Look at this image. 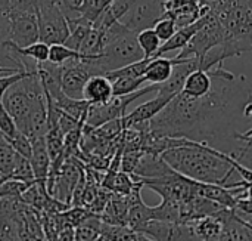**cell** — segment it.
<instances>
[{"mask_svg":"<svg viewBox=\"0 0 252 241\" xmlns=\"http://www.w3.org/2000/svg\"><path fill=\"white\" fill-rule=\"evenodd\" d=\"M4 139H6V138H4ZM6 141L10 144V147L15 150V153H16L18 156H21V157L30 160V156H31V141H30L28 136H25L24 133L18 132L15 136L9 138V139H6Z\"/></svg>","mask_w":252,"mask_h":241,"instance_id":"f1b7e54d","label":"cell"},{"mask_svg":"<svg viewBox=\"0 0 252 241\" xmlns=\"http://www.w3.org/2000/svg\"><path fill=\"white\" fill-rule=\"evenodd\" d=\"M44 142H46V148L50 157V161L58 159L62 154V148H63V133L61 132V129L58 126L47 129L46 135H44Z\"/></svg>","mask_w":252,"mask_h":241,"instance_id":"7402d4cb","label":"cell"},{"mask_svg":"<svg viewBox=\"0 0 252 241\" xmlns=\"http://www.w3.org/2000/svg\"><path fill=\"white\" fill-rule=\"evenodd\" d=\"M31 156H30V164L34 173L35 182L46 185V179L50 169V157L46 148L44 136L31 138Z\"/></svg>","mask_w":252,"mask_h":241,"instance_id":"7c38bea8","label":"cell"},{"mask_svg":"<svg viewBox=\"0 0 252 241\" xmlns=\"http://www.w3.org/2000/svg\"><path fill=\"white\" fill-rule=\"evenodd\" d=\"M37 21L40 41L46 44H62L69 36L66 18L56 0H37Z\"/></svg>","mask_w":252,"mask_h":241,"instance_id":"277c9868","label":"cell"},{"mask_svg":"<svg viewBox=\"0 0 252 241\" xmlns=\"http://www.w3.org/2000/svg\"><path fill=\"white\" fill-rule=\"evenodd\" d=\"M9 31H10V22L6 12H0V58L1 50L6 41H9Z\"/></svg>","mask_w":252,"mask_h":241,"instance_id":"4dcf8cb0","label":"cell"},{"mask_svg":"<svg viewBox=\"0 0 252 241\" xmlns=\"http://www.w3.org/2000/svg\"><path fill=\"white\" fill-rule=\"evenodd\" d=\"M31 184L19 182L15 179H6L0 184V199H19L21 194L30 187Z\"/></svg>","mask_w":252,"mask_h":241,"instance_id":"83f0119b","label":"cell"},{"mask_svg":"<svg viewBox=\"0 0 252 241\" xmlns=\"http://www.w3.org/2000/svg\"><path fill=\"white\" fill-rule=\"evenodd\" d=\"M105 7L106 6L103 0H81V4L77 9V12L80 13V18L83 21L93 25V22L97 19V16L102 13Z\"/></svg>","mask_w":252,"mask_h":241,"instance_id":"cb8c5ba5","label":"cell"},{"mask_svg":"<svg viewBox=\"0 0 252 241\" xmlns=\"http://www.w3.org/2000/svg\"><path fill=\"white\" fill-rule=\"evenodd\" d=\"M16 159H18V154L15 153V150L4 139V136L0 135V173L3 176H6L7 179L13 170Z\"/></svg>","mask_w":252,"mask_h":241,"instance_id":"ffe728a7","label":"cell"},{"mask_svg":"<svg viewBox=\"0 0 252 241\" xmlns=\"http://www.w3.org/2000/svg\"><path fill=\"white\" fill-rule=\"evenodd\" d=\"M179 62L177 58L167 59L162 56L158 58H151V61L146 65L143 79L148 84H161L167 81L171 76L173 67Z\"/></svg>","mask_w":252,"mask_h":241,"instance_id":"5bb4252c","label":"cell"},{"mask_svg":"<svg viewBox=\"0 0 252 241\" xmlns=\"http://www.w3.org/2000/svg\"><path fill=\"white\" fill-rule=\"evenodd\" d=\"M18 50L22 56L30 58V59L35 61L37 64L46 62L49 59V44H46L40 40L27 47H18Z\"/></svg>","mask_w":252,"mask_h":241,"instance_id":"484cf974","label":"cell"},{"mask_svg":"<svg viewBox=\"0 0 252 241\" xmlns=\"http://www.w3.org/2000/svg\"><path fill=\"white\" fill-rule=\"evenodd\" d=\"M100 234L109 241H139V234L127 225H109L102 222Z\"/></svg>","mask_w":252,"mask_h":241,"instance_id":"ac0fdd59","label":"cell"},{"mask_svg":"<svg viewBox=\"0 0 252 241\" xmlns=\"http://www.w3.org/2000/svg\"><path fill=\"white\" fill-rule=\"evenodd\" d=\"M127 196L112 194L99 218L109 225H127Z\"/></svg>","mask_w":252,"mask_h":241,"instance_id":"2e32d148","label":"cell"},{"mask_svg":"<svg viewBox=\"0 0 252 241\" xmlns=\"http://www.w3.org/2000/svg\"><path fill=\"white\" fill-rule=\"evenodd\" d=\"M152 30L155 31V34L158 36V39L161 40V43H164L170 37H173V34L177 31V27H176V22L170 16H167V15L162 13L161 19L157 21V24L152 27Z\"/></svg>","mask_w":252,"mask_h":241,"instance_id":"4316f807","label":"cell"},{"mask_svg":"<svg viewBox=\"0 0 252 241\" xmlns=\"http://www.w3.org/2000/svg\"><path fill=\"white\" fill-rule=\"evenodd\" d=\"M92 76L94 74L83 56L62 64L61 89L63 95L72 99H83V89Z\"/></svg>","mask_w":252,"mask_h":241,"instance_id":"9c48e42d","label":"cell"},{"mask_svg":"<svg viewBox=\"0 0 252 241\" xmlns=\"http://www.w3.org/2000/svg\"><path fill=\"white\" fill-rule=\"evenodd\" d=\"M204 24V16H201L196 22H193L192 25H188V27H183V28H179L173 37H170L167 41L161 43L159 49L157 50V53L152 56V58H158V56H162L164 53L167 52H171V50H177V49H183L188 41L195 36V33L202 27Z\"/></svg>","mask_w":252,"mask_h":241,"instance_id":"9a60e30c","label":"cell"},{"mask_svg":"<svg viewBox=\"0 0 252 241\" xmlns=\"http://www.w3.org/2000/svg\"><path fill=\"white\" fill-rule=\"evenodd\" d=\"M211 86H213V79L208 74V71L195 70L186 77L183 87H182V93H185L190 98H199V96H204L205 93H208Z\"/></svg>","mask_w":252,"mask_h":241,"instance_id":"e0dca14e","label":"cell"},{"mask_svg":"<svg viewBox=\"0 0 252 241\" xmlns=\"http://www.w3.org/2000/svg\"><path fill=\"white\" fill-rule=\"evenodd\" d=\"M159 157L177 173L202 184L229 187L233 172L244 181L251 182V169L239 163L232 154L213 148L205 142L186 139L183 147H176L159 154Z\"/></svg>","mask_w":252,"mask_h":241,"instance_id":"7a4b0ae2","label":"cell"},{"mask_svg":"<svg viewBox=\"0 0 252 241\" xmlns=\"http://www.w3.org/2000/svg\"><path fill=\"white\" fill-rule=\"evenodd\" d=\"M224 41V31L216 18V15L208 10L204 15L202 27L195 33V36L188 41V44L180 49V53L176 56L177 59H189L196 58L201 61L211 49L221 46Z\"/></svg>","mask_w":252,"mask_h":241,"instance_id":"3957f363","label":"cell"},{"mask_svg":"<svg viewBox=\"0 0 252 241\" xmlns=\"http://www.w3.org/2000/svg\"><path fill=\"white\" fill-rule=\"evenodd\" d=\"M221 222L223 228L219 237L213 241H252V225H248L236 219L232 213V209H220L214 213ZM193 241H196L193 239Z\"/></svg>","mask_w":252,"mask_h":241,"instance_id":"30bf717a","label":"cell"},{"mask_svg":"<svg viewBox=\"0 0 252 241\" xmlns=\"http://www.w3.org/2000/svg\"><path fill=\"white\" fill-rule=\"evenodd\" d=\"M10 10L18 12H35L37 0H7Z\"/></svg>","mask_w":252,"mask_h":241,"instance_id":"1f68e13d","label":"cell"},{"mask_svg":"<svg viewBox=\"0 0 252 241\" xmlns=\"http://www.w3.org/2000/svg\"><path fill=\"white\" fill-rule=\"evenodd\" d=\"M19 130L15 126L13 119L4 111V108L0 105V135H3L6 139L15 136Z\"/></svg>","mask_w":252,"mask_h":241,"instance_id":"f546056e","label":"cell"},{"mask_svg":"<svg viewBox=\"0 0 252 241\" xmlns=\"http://www.w3.org/2000/svg\"><path fill=\"white\" fill-rule=\"evenodd\" d=\"M173 98L168 96H162V95H157L154 99L146 101L145 104L136 107L130 114H126L121 120H123V126L124 129L131 127L137 123H145L152 120L158 113H161L164 110V107L171 101Z\"/></svg>","mask_w":252,"mask_h":241,"instance_id":"8fae6325","label":"cell"},{"mask_svg":"<svg viewBox=\"0 0 252 241\" xmlns=\"http://www.w3.org/2000/svg\"><path fill=\"white\" fill-rule=\"evenodd\" d=\"M10 31L9 41H12L16 47H27L40 40L38 21L35 12H7Z\"/></svg>","mask_w":252,"mask_h":241,"instance_id":"ba28073f","label":"cell"},{"mask_svg":"<svg viewBox=\"0 0 252 241\" xmlns=\"http://www.w3.org/2000/svg\"><path fill=\"white\" fill-rule=\"evenodd\" d=\"M0 105L4 108V111L13 119L16 129L28 136L30 133V124H28V116H30V98L27 95V90L24 87L22 79L10 84L3 96Z\"/></svg>","mask_w":252,"mask_h":241,"instance_id":"8992f818","label":"cell"},{"mask_svg":"<svg viewBox=\"0 0 252 241\" xmlns=\"http://www.w3.org/2000/svg\"><path fill=\"white\" fill-rule=\"evenodd\" d=\"M93 241H109V240H108L103 234H99V236H97V237H96Z\"/></svg>","mask_w":252,"mask_h":241,"instance_id":"e575fe53","label":"cell"},{"mask_svg":"<svg viewBox=\"0 0 252 241\" xmlns=\"http://www.w3.org/2000/svg\"><path fill=\"white\" fill-rule=\"evenodd\" d=\"M9 179H15V181L25 182V184H34L35 179H34V173H32L30 160H28V159H24V157H21V156H18L16 163H15V166H13V170H12Z\"/></svg>","mask_w":252,"mask_h":241,"instance_id":"d4e9b609","label":"cell"},{"mask_svg":"<svg viewBox=\"0 0 252 241\" xmlns=\"http://www.w3.org/2000/svg\"><path fill=\"white\" fill-rule=\"evenodd\" d=\"M139 241H155V240H151V239H148V237H145V236H140V234H139Z\"/></svg>","mask_w":252,"mask_h":241,"instance_id":"d590c367","label":"cell"},{"mask_svg":"<svg viewBox=\"0 0 252 241\" xmlns=\"http://www.w3.org/2000/svg\"><path fill=\"white\" fill-rule=\"evenodd\" d=\"M83 55L80 52H75L69 47H66L65 44H50L49 46V62L56 64V65H62L68 61H74V59H80Z\"/></svg>","mask_w":252,"mask_h":241,"instance_id":"603a6c76","label":"cell"},{"mask_svg":"<svg viewBox=\"0 0 252 241\" xmlns=\"http://www.w3.org/2000/svg\"><path fill=\"white\" fill-rule=\"evenodd\" d=\"M164 13V3L159 0H130L126 15L120 22L133 33L152 28Z\"/></svg>","mask_w":252,"mask_h":241,"instance_id":"5b68a950","label":"cell"},{"mask_svg":"<svg viewBox=\"0 0 252 241\" xmlns=\"http://www.w3.org/2000/svg\"><path fill=\"white\" fill-rule=\"evenodd\" d=\"M6 179H7V178H6V176H3V175L0 173V184H1V182H4Z\"/></svg>","mask_w":252,"mask_h":241,"instance_id":"8d00e7d4","label":"cell"},{"mask_svg":"<svg viewBox=\"0 0 252 241\" xmlns=\"http://www.w3.org/2000/svg\"><path fill=\"white\" fill-rule=\"evenodd\" d=\"M136 233L155 241H193L195 239L189 222L151 219L140 225Z\"/></svg>","mask_w":252,"mask_h":241,"instance_id":"52a82bcc","label":"cell"},{"mask_svg":"<svg viewBox=\"0 0 252 241\" xmlns=\"http://www.w3.org/2000/svg\"><path fill=\"white\" fill-rule=\"evenodd\" d=\"M198 1H199L201 4H207V3H208V0H198Z\"/></svg>","mask_w":252,"mask_h":241,"instance_id":"74e56055","label":"cell"},{"mask_svg":"<svg viewBox=\"0 0 252 241\" xmlns=\"http://www.w3.org/2000/svg\"><path fill=\"white\" fill-rule=\"evenodd\" d=\"M103 1H105V6H108V4H109L111 1H114V0H103Z\"/></svg>","mask_w":252,"mask_h":241,"instance_id":"f35d334b","label":"cell"},{"mask_svg":"<svg viewBox=\"0 0 252 241\" xmlns=\"http://www.w3.org/2000/svg\"><path fill=\"white\" fill-rule=\"evenodd\" d=\"M136 39H137V43H139L145 58H152L161 46V40L158 39V36L155 34V31L152 28L137 33Z\"/></svg>","mask_w":252,"mask_h":241,"instance_id":"44dd1931","label":"cell"},{"mask_svg":"<svg viewBox=\"0 0 252 241\" xmlns=\"http://www.w3.org/2000/svg\"><path fill=\"white\" fill-rule=\"evenodd\" d=\"M208 74L213 79L208 93L190 98L180 92L149 120V132L154 136L205 144L233 139L239 119H245V107L252 102L251 84L245 76H235L223 64L208 70Z\"/></svg>","mask_w":252,"mask_h":241,"instance_id":"6da1fadb","label":"cell"},{"mask_svg":"<svg viewBox=\"0 0 252 241\" xmlns=\"http://www.w3.org/2000/svg\"><path fill=\"white\" fill-rule=\"evenodd\" d=\"M145 79L143 77H128V76H123V77H117L111 81L112 84V96H123V95H128L133 93L136 90L140 89L142 84H145Z\"/></svg>","mask_w":252,"mask_h":241,"instance_id":"d6986e66","label":"cell"},{"mask_svg":"<svg viewBox=\"0 0 252 241\" xmlns=\"http://www.w3.org/2000/svg\"><path fill=\"white\" fill-rule=\"evenodd\" d=\"M112 98V84L105 76H92L84 89H83V99L90 105L105 104Z\"/></svg>","mask_w":252,"mask_h":241,"instance_id":"4fadbf2b","label":"cell"},{"mask_svg":"<svg viewBox=\"0 0 252 241\" xmlns=\"http://www.w3.org/2000/svg\"><path fill=\"white\" fill-rule=\"evenodd\" d=\"M21 71L15 70V68H7V67H1L0 65V77H7V76H13V74H19Z\"/></svg>","mask_w":252,"mask_h":241,"instance_id":"d6a6232c","label":"cell"},{"mask_svg":"<svg viewBox=\"0 0 252 241\" xmlns=\"http://www.w3.org/2000/svg\"><path fill=\"white\" fill-rule=\"evenodd\" d=\"M10 10V6H9V1L7 0H0V12H9Z\"/></svg>","mask_w":252,"mask_h":241,"instance_id":"836d02e7","label":"cell"}]
</instances>
